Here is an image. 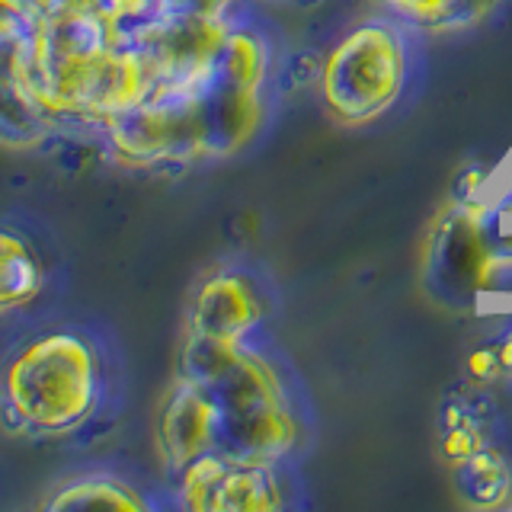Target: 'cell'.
I'll return each instance as SVG.
<instances>
[{"instance_id": "13", "label": "cell", "mask_w": 512, "mask_h": 512, "mask_svg": "<svg viewBox=\"0 0 512 512\" xmlns=\"http://www.w3.org/2000/svg\"><path fill=\"white\" fill-rule=\"evenodd\" d=\"M464 372H468V378L477 381V384L493 381L496 375L503 372V368H500V352H496V346L493 343L474 346L468 352V359H464Z\"/></svg>"}, {"instance_id": "6", "label": "cell", "mask_w": 512, "mask_h": 512, "mask_svg": "<svg viewBox=\"0 0 512 512\" xmlns=\"http://www.w3.org/2000/svg\"><path fill=\"white\" fill-rule=\"evenodd\" d=\"M157 442L160 455H164L167 468L180 474L189 461L199 455L215 452L218 442V410L215 400L202 384L180 375L167 397L164 410H160L157 423Z\"/></svg>"}, {"instance_id": "9", "label": "cell", "mask_w": 512, "mask_h": 512, "mask_svg": "<svg viewBox=\"0 0 512 512\" xmlns=\"http://www.w3.org/2000/svg\"><path fill=\"white\" fill-rule=\"evenodd\" d=\"M154 4L157 0H0V7L10 16H20L26 23L48 20V16H64V13H93L122 26L154 13Z\"/></svg>"}, {"instance_id": "2", "label": "cell", "mask_w": 512, "mask_h": 512, "mask_svg": "<svg viewBox=\"0 0 512 512\" xmlns=\"http://www.w3.org/2000/svg\"><path fill=\"white\" fill-rule=\"evenodd\" d=\"M100 352L77 330H48L13 352L0 375V420L16 436L80 429L100 400Z\"/></svg>"}, {"instance_id": "4", "label": "cell", "mask_w": 512, "mask_h": 512, "mask_svg": "<svg viewBox=\"0 0 512 512\" xmlns=\"http://www.w3.org/2000/svg\"><path fill=\"white\" fill-rule=\"evenodd\" d=\"M176 487H180V503L199 512L285 506L272 464H240L215 452L189 461L176 474Z\"/></svg>"}, {"instance_id": "12", "label": "cell", "mask_w": 512, "mask_h": 512, "mask_svg": "<svg viewBox=\"0 0 512 512\" xmlns=\"http://www.w3.org/2000/svg\"><path fill=\"white\" fill-rule=\"evenodd\" d=\"M487 445L484 439V426H480L477 416H471L468 423L461 426H448L445 429V439H442V455L448 458V464H464L474 452H480V448Z\"/></svg>"}, {"instance_id": "10", "label": "cell", "mask_w": 512, "mask_h": 512, "mask_svg": "<svg viewBox=\"0 0 512 512\" xmlns=\"http://www.w3.org/2000/svg\"><path fill=\"white\" fill-rule=\"evenodd\" d=\"M93 506H116V509H144L148 503L141 500L135 487L122 484L116 477L90 474L61 484L55 496H48L45 509H93Z\"/></svg>"}, {"instance_id": "7", "label": "cell", "mask_w": 512, "mask_h": 512, "mask_svg": "<svg viewBox=\"0 0 512 512\" xmlns=\"http://www.w3.org/2000/svg\"><path fill=\"white\" fill-rule=\"evenodd\" d=\"M263 301L244 276H215L208 279L189 308V336L205 340H231L240 343L260 324Z\"/></svg>"}, {"instance_id": "14", "label": "cell", "mask_w": 512, "mask_h": 512, "mask_svg": "<svg viewBox=\"0 0 512 512\" xmlns=\"http://www.w3.org/2000/svg\"><path fill=\"white\" fill-rule=\"evenodd\" d=\"M477 186H484V173L471 167L468 173L461 176V183H458V202H461V199H471L474 192H477Z\"/></svg>"}, {"instance_id": "5", "label": "cell", "mask_w": 512, "mask_h": 512, "mask_svg": "<svg viewBox=\"0 0 512 512\" xmlns=\"http://www.w3.org/2000/svg\"><path fill=\"white\" fill-rule=\"evenodd\" d=\"M61 122L36 103L23 77V20L0 23V144L36 148L61 132Z\"/></svg>"}, {"instance_id": "8", "label": "cell", "mask_w": 512, "mask_h": 512, "mask_svg": "<svg viewBox=\"0 0 512 512\" xmlns=\"http://www.w3.org/2000/svg\"><path fill=\"white\" fill-rule=\"evenodd\" d=\"M45 269L39 253L20 234L0 228V314L16 311L42 292Z\"/></svg>"}, {"instance_id": "15", "label": "cell", "mask_w": 512, "mask_h": 512, "mask_svg": "<svg viewBox=\"0 0 512 512\" xmlns=\"http://www.w3.org/2000/svg\"><path fill=\"white\" fill-rule=\"evenodd\" d=\"M496 352H500V368L506 375H512V330L500 340V346H496Z\"/></svg>"}, {"instance_id": "3", "label": "cell", "mask_w": 512, "mask_h": 512, "mask_svg": "<svg viewBox=\"0 0 512 512\" xmlns=\"http://www.w3.org/2000/svg\"><path fill=\"white\" fill-rule=\"evenodd\" d=\"M407 77L404 42L394 29L372 23L333 48L324 64V103L336 119L359 125L388 109Z\"/></svg>"}, {"instance_id": "1", "label": "cell", "mask_w": 512, "mask_h": 512, "mask_svg": "<svg viewBox=\"0 0 512 512\" xmlns=\"http://www.w3.org/2000/svg\"><path fill=\"white\" fill-rule=\"evenodd\" d=\"M23 77L64 128H103L151 90L128 29L93 13L23 20Z\"/></svg>"}, {"instance_id": "11", "label": "cell", "mask_w": 512, "mask_h": 512, "mask_svg": "<svg viewBox=\"0 0 512 512\" xmlns=\"http://www.w3.org/2000/svg\"><path fill=\"white\" fill-rule=\"evenodd\" d=\"M458 484L468 490L471 503L477 506H503L512 493V471L503 452L484 445L464 464H458Z\"/></svg>"}, {"instance_id": "16", "label": "cell", "mask_w": 512, "mask_h": 512, "mask_svg": "<svg viewBox=\"0 0 512 512\" xmlns=\"http://www.w3.org/2000/svg\"><path fill=\"white\" fill-rule=\"evenodd\" d=\"M7 16H10V13H7L4 7H0V23H4V20H7Z\"/></svg>"}]
</instances>
